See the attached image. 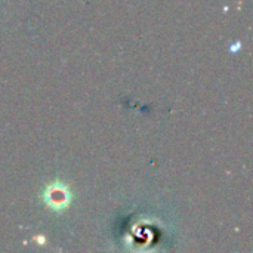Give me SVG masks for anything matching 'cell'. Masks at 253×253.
<instances>
[{"label": "cell", "mask_w": 253, "mask_h": 253, "mask_svg": "<svg viewBox=\"0 0 253 253\" xmlns=\"http://www.w3.org/2000/svg\"><path fill=\"white\" fill-rule=\"evenodd\" d=\"M43 200L50 209L64 211L71 202V193L68 191V188L64 184L53 182L46 188V191L43 194Z\"/></svg>", "instance_id": "1"}]
</instances>
